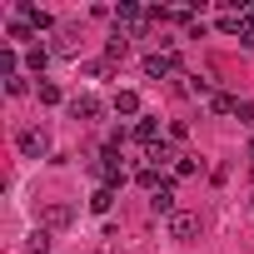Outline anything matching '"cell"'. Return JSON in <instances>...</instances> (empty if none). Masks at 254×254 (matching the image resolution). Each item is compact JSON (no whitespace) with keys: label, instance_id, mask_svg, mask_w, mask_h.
Here are the masks:
<instances>
[{"label":"cell","instance_id":"17","mask_svg":"<svg viewBox=\"0 0 254 254\" xmlns=\"http://www.w3.org/2000/svg\"><path fill=\"white\" fill-rule=\"evenodd\" d=\"M105 55H110V60H125V35H115V40L105 45Z\"/></svg>","mask_w":254,"mask_h":254},{"label":"cell","instance_id":"2","mask_svg":"<svg viewBox=\"0 0 254 254\" xmlns=\"http://www.w3.org/2000/svg\"><path fill=\"white\" fill-rule=\"evenodd\" d=\"M194 234H199V214L175 209V214H170V239H180V244H185V239H194Z\"/></svg>","mask_w":254,"mask_h":254},{"label":"cell","instance_id":"18","mask_svg":"<svg viewBox=\"0 0 254 254\" xmlns=\"http://www.w3.org/2000/svg\"><path fill=\"white\" fill-rule=\"evenodd\" d=\"M45 60H50L45 50H30V55H25V65H30V70H45Z\"/></svg>","mask_w":254,"mask_h":254},{"label":"cell","instance_id":"7","mask_svg":"<svg viewBox=\"0 0 254 254\" xmlns=\"http://www.w3.org/2000/svg\"><path fill=\"white\" fill-rule=\"evenodd\" d=\"M135 140H140L145 150H150V145H160V125H155V120H140V125H135Z\"/></svg>","mask_w":254,"mask_h":254},{"label":"cell","instance_id":"6","mask_svg":"<svg viewBox=\"0 0 254 254\" xmlns=\"http://www.w3.org/2000/svg\"><path fill=\"white\" fill-rule=\"evenodd\" d=\"M150 209H155V214H175V190H170V185H160V190L150 194Z\"/></svg>","mask_w":254,"mask_h":254},{"label":"cell","instance_id":"1","mask_svg":"<svg viewBox=\"0 0 254 254\" xmlns=\"http://www.w3.org/2000/svg\"><path fill=\"white\" fill-rule=\"evenodd\" d=\"M15 145H20V155H25V160H40V155L50 150V135L40 130V125H30V130H20V135H15Z\"/></svg>","mask_w":254,"mask_h":254},{"label":"cell","instance_id":"5","mask_svg":"<svg viewBox=\"0 0 254 254\" xmlns=\"http://www.w3.org/2000/svg\"><path fill=\"white\" fill-rule=\"evenodd\" d=\"M70 115H75V120H100V100H95V95H75V100H70Z\"/></svg>","mask_w":254,"mask_h":254},{"label":"cell","instance_id":"8","mask_svg":"<svg viewBox=\"0 0 254 254\" xmlns=\"http://www.w3.org/2000/svg\"><path fill=\"white\" fill-rule=\"evenodd\" d=\"M115 110H120V115H140V95H135V90H120V95H115Z\"/></svg>","mask_w":254,"mask_h":254},{"label":"cell","instance_id":"14","mask_svg":"<svg viewBox=\"0 0 254 254\" xmlns=\"http://www.w3.org/2000/svg\"><path fill=\"white\" fill-rule=\"evenodd\" d=\"M190 175H199V165L185 155V160H175V180H190Z\"/></svg>","mask_w":254,"mask_h":254},{"label":"cell","instance_id":"15","mask_svg":"<svg viewBox=\"0 0 254 254\" xmlns=\"http://www.w3.org/2000/svg\"><path fill=\"white\" fill-rule=\"evenodd\" d=\"M135 180H140V185H145V190H150V194H155V190H160V170H150V165H145V170H140V175H135Z\"/></svg>","mask_w":254,"mask_h":254},{"label":"cell","instance_id":"11","mask_svg":"<svg viewBox=\"0 0 254 254\" xmlns=\"http://www.w3.org/2000/svg\"><path fill=\"white\" fill-rule=\"evenodd\" d=\"M145 160H150V170H160V165H175V155H170L165 145H150V150H145Z\"/></svg>","mask_w":254,"mask_h":254},{"label":"cell","instance_id":"3","mask_svg":"<svg viewBox=\"0 0 254 254\" xmlns=\"http://www.w3.org/2000/svg\"><path fill=\"white\" fill-rule=\"evenodd\" d=\"M65 224H75V204H65V199L45 204V229H65Z\"/></svg>","mask_w":254,"mask_h":254},{"label":"cell","instance_id":"12","mask_svg":"<svg viewBox=\"0 0 254 254\" xmlns=\"http://www.w3.org/2000/svg\"><path fill=\"white\" fill-rule=\"evenodd\" d=\"M25 249H30V254H45V249H50V229L40 224V229H35V234L25 239Z\"/></svg>","mask_w":254,"mask_h":254},{"label":"cell","instance_id":"9","mask_svg":"<svg viewBox=\"0 0 254 254\" xmlns=\"http://www.w3.org/2000/svg\"><path fill=\"white\" fill-rule=\"evenodd\" d=\"M75 50H80V35L75 30H60L55 35V55H75Z\"/></svg>","mask_w":254,"mask_h":254},{"label":"cell","instance_id":"21","mask_svg":"<svg viewBox=\"0 0 254 254\" xmlns=\"http://www.w3.org/2000/svg\"><path fill=\"white\" fill-rule=\"evenodd\" d=\"M249 214H254V204H249Z\"/></svg>","mask_w":254,"mask_h":254},{"label":"cell","instance_id":"10","mask_svg":"<svg viewBox=\"0 0 254 254\" xmlns=\"http://www.w3.org/2000/svg\"><path fill=\"white\" fill-rule=\"evenodd\" d=\"M110 204H115V190H110V185H100V190L90 194V209H95V214H105Z\"/></svg>","mask_w":254,"mask_h":254},{"label":"cell","instance_id":"13","mask_svg":"<svg viewBox=\"0 0 254 254\" xmlns=\"http://www.w3.org/2000/svg\"><path fill=\"white\" fill-rule=\"evenodd\" d=\"M234 105H239V100H229V95H214V100H209L214 115H234Z\"/></svg>","mask_w":254,"mask_h":254},{"label":"cell","instance_id":"4","mask_svg":"<svg viewBox=\"0 0 254 254\" xmlns=\"http://www.w3.org/2000/svg\"><path fill=\"white\" fill-rule=\"evenodd\" d=\"M145 75H150V80L175 75V55H145Z\"/></svg>","mask_w":254,"mask_h":254},{"label":"cell","instance_id":"20","mask_svg":"<svg viewBox=\"0 0 254 254\" xmlns=\"http://www.w3.org/2000/svg\"><path fill=\"white\" fill-rule=\"evenodd\" d=\"M40 100H45V105H55V100H60V85H50V80H45V85H40Z\"/></svg>","mask_w":254,"mask_h":254},{"label":"cell","instance_id":"16","mask_svg":"<svg viewBox=\"0 0 254 254\" xmlns=\"http://www.w3.org/2000/svg\"><path fill=\"white\" fill-rule=\"evenodd\" d=\"M234 115H239V125H249V130H254V105H249V100H239Z\"/></svg>","mask_w":254,"mask_h":254},{"label":"cell","instance_id":"19","mask_svg":"<svg viewBox=\"0 0 254 254\" xmlns=\"http://www.w3.org/2000/svg\"><path fill=\"white\" fill-rule=\"evenodd\" d=\"M5 90H10V95H25L30 85H25V75H10V80H5Z\"/></svg>","mask_w":254,"mask_h":254}]
</instances>
